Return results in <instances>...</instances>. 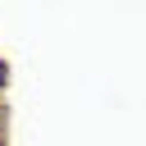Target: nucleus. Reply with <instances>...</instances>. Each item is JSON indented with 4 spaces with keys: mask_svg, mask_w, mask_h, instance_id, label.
<instances>
[{
    "mask_svg": "<svg viewBox=\"0 0 146 146\" xmlns=\"http://www.w3.org/2000/svg\"><path fill=\"white\" fill-rule=\"evenodd\" d=\"M9 87V59H0V91Z\"/></svg>",
    "mask_w": 146,
    "mask_h": 146,
    "instance_id": "1",
    "label": "nucleus"
},
{
    "mask_svg": "<svg viewBox=\"0 0 146 146\" xmlns=\"http://www.w3.org/2000/svg\"><path fill=\"white\" fill-rule=\"evenodd\" d=\"M0 146H5V141H0Z\"/></svg>",
    "mask_w": 146,
    "mask_h": 146,
    "instance_id": "2",
    "label": "nucleus"
}]
</instances>
